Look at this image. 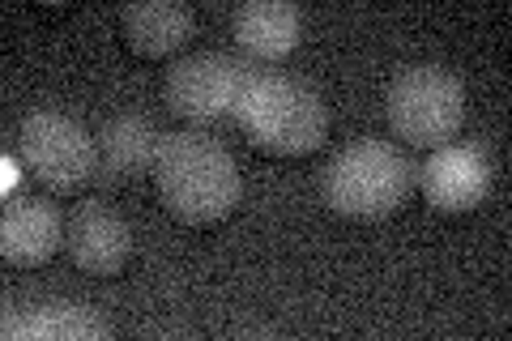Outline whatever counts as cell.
<instances>
[{
    "instance_id": "6da1fadb",
    "label": "cell",
    "mask_w": 512,
    "mask_h": 341,
    "mask_svg": "<svg viewBox=\"0 0 512 341\" xmlns=\"http://www.w3.org/2000/svg\"><path fill=\"white\" fill-rule=\"evenodd\" d=\"M154 188L175 222L214 226L235 214L244 180H239L231 150L218 137L184 128V133H163L154 158Z\"/></svg>"
},
{
    "instance_id": "7a4b0ae2",
    "label": "cell",
    "mask_w": 512,
    "mask_h": 341,
    "mask_svg": "<svg viewBox=\"0 0 512 341\" xmlns=\"http://www.w3.org/2000/svg\"><path fill=\"white\" fill-rule=\"evenodd\" d=\"M235 124L261 154L308 158L325 145L329 111L303 81L286 73H252L244 99L235 107Z\"/></svg>"
},
{
    "instance_id": "3957f363",
    "label": "cell",
    "mask_w": 512,
    "mask_h": 341,
    "mask_svg": "<svg viewBox=\"0 0 512 341\" xmlns=\"http://www.w3.org/2000/svg\"><path fill=\"white\" fill-rule=\"evenodd\" d=\"M419 184V167L393 141H355L325 167V205L350 222L393 218Z\"/></svg>"
},
{
    "instance_id": "277c9868",
    "label": "cell",
    "mask_w": 512,
    "mask_h": 341,
    "mask_svg": "<svg viewBox=\"0 0 512 341\" xmlns=\"http://www.w3.org/2000/svg\"><path fill=\"white\" fill-rule=\"evenodd\" d=\"M389 124L410 150H440L466 124V86L440 64H410L389 86Z\"/></svg>"
},
{
    "instance_id": "5b68a950",
    "label": "cell",
    "mask_w": 512,
    "mask_h": 341,
    "mask_svg": "<svg viewBox=\"0 0 512 341\" xmlns=\"http://www.w3.org/2000/svg\"><path fill=\"white\" fill-rule=\"evenodd\" d=\"M18 158L26 175L56 197H73L99 180V145L82 124L64 111H30L18 133Z\"/></svg>"
},
{
    "instance_id": "8992f818",
    "label": "cell",
    "mask_w": 512,
    "mask_h": 341,
    "mask_svg": "<svg viewBox=\"0 0 512 341\" xmlns=\"http://www.w3.org/2000/svg\"><path fill=\"white\" fill-rule=\"evenodd\" d=\"M252 69L235 56L222 52H197L180 60L167 77V107L188 124H218V120H235V107L244 99Z\"/></svg>"
},
{
    "instance_id": "52a82bcc",
    "label": "cell",
    "mask_w": 512,
    "mask_h": 341,
    "mask_svg": "<svg viewBox=\"0 0 512 341\" xmlns=\"http://www.w3.org/2000/svg\"><path fill=\"white\" fill-rule=\"evenodd\" d=\"M419 188L440 214H470L491 188V158L474 141H448L431 150L427 167L419 171Z\"/></svg>"
},
{
    "instance_id": "ba28073f",
    "label": "cell",
    "mask_w": 512,
    "mask_h": 341,
    "mask_svg": "<svg viewBox=\"0 0 512 341\" xmlns=\"http://www.w3.org/2000/svg\"><path fill=\"white\" fill-rule=\"evenodd\" d=\"M64 248H69L73 265L90 278H116L133 256V231L103 201H82L64 222Z\"/></svg>"
},
{
    "instance_id": "9c48e42d",
    "label": "cell",
    "mask_w": 512,
    "mask_h": 341,
    "mask_svg": "<svg viewBox=\"0 0 512 341\" xmlns=\"http://www.w3.org/2000/svg\"><path fill=\"white\" fill-rule=\"evenodd\" d=\"M94 145H99V184L124 188V184H137L146 175H154L163 133L146 116H137V111H116L94 133Z\"/></svg>"
},
{
    "instance_id": "30bf717a",
    "label": "cell",
    "mask_w": 512,
    "mask_h": 341,
    "mask_svg": "<svg viewBox=\"0 0 512 341\" xmlns=\"http://www.w3.org/2000/svg\"><path fill=\"white\" fill-rule=\"evenodd\" d=\"M64 218L43 197H9L0 218V256L9 269H39L60 252Z\"/></svg>"
},
{
    "instance_id": "8fae6325",
    "label": "cell",
    "mask_w": 512,
    "mask_h": 341,
    "mask_svg": "<svg viewBox=\"0 0 512 341\" xmlns=\"http://www.w3.org/2000/svg\"><path fill=\"white\" fill-rule=\"evenodd\" d=\"M231 39L248 64H282L303 39V18L286 0H248L231 18Z\"/></svg>"
},
{
    "instance_id": "7c38bea8",
    "label": "cell",
    "mask_w": 512,
    "mask_h": 341,
    "mask_svg": "<svg viewBox=\"0 0 512 341\" xmlns=\"http://www.w3.org/2000/svg\"><path fill=\"white\" fill-rule=\"evenodd\" d=\"M120 35L133 56L167 60L197 35V18H192V9L175 5V0H141V5L120 9Z\"/></svg>"
},
{
    "instance_id": "4fadbf2b",
    "label": "cell",
    "mask_w": 512,
    "mask_h": 341,
    "mask_svg": "<svg viewBox=\"0 0 512 341\" xmlns=\"http://www.w3.org/2000/svg\"><path fill=\"white\" fill-rule=\"evenodd\" d=\"M107 333L111 324L90 303H73V299H43L30 303L26 312L5 316L9 341H103Z\"/></svg>"
},
{
    "instance_id": "5bb4252c",
    "label": "cell",
    "mask_w": 512,
    "mask_h": 341,
    "mask_svg": "<svg viewBox=\"0 0 512 341\" xmlns=\"http://www.w3.org/2000/svg\"><path fill=\"white\" fill-rule=\"evenodd\" d=\"M22 171L26 167H18L13 158H5V197H13V184H22Z\"/></svg>"
}]
</instances>
